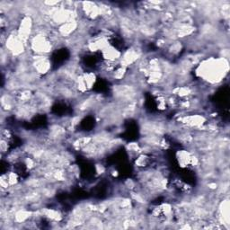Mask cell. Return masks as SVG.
Wrapping results in <instances>:
<instances>
[{
	"instance_id": "obj_1",
	"label": "cell",
	"mask_w": 230,
	"mask_h": 230,
	"mask_svg": "<svg viewBox=\"0 0 230 230\" xmlns=\"http://www.w3.org/2000/svg\"><path fill=\"white\" fill-rule=\"evenodd\" d=\"M0 148H1V153L2 155L7 153L8 149H9V141L1 139V144H0Z\"/></svg>"
}]
</instances>
